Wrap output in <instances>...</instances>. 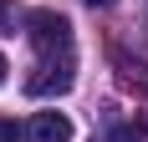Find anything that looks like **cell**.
I'll return each mask as SVG.
<instances>
[{"label":"cell","mask_w":148,"mask_h":142,"mask_svg":"<svg viewBox=\"0 0 148 142\" xmlns=\"http://www.w3.org/2000/svg\"><path fill=\"white\" fill-rule=\"evenodd\" d=\"M26 36H31V46L41 56H72V20L56 15V10H36Z\"/></svg>","instance_id":"obj_1"},{"label":"cell","mask_w":148,"mask_h":142,"mask_svg":"<svg viewBox=\"0 0 148 142\" xmlns=\"http://www.w3.org/2000/svg\"><path fill=\"white\" fill-rule=\"evenodd\" d=\"M72 56H41L36 61V71L26 76V91L31 97H56V91H66L72 86Z\"/></svg>","instance_id":"obj_2"},{"label":"cell","mask_w":148,"mask_h":142,"mask_svg":"<svg viewBox=\"0 0 148 142\" xmlns=\"http://www.w3.org/2000/svg\"><path fill=\"white\" fill-rule=\"evenodd\" d=\"M26 132H31V142H72V122L61 112H36Z\"/></svg>","instance_id":"obj_3"},{"label":"cell","mask_w":148,"mask_h":142,"mask_svg":"<svg viewBox=\"0 0 148 142\" xmlns=\"http://www.w3.org/2000/svg\"><path fill=\"white\" fill-rule=\"evenodd\" d=\"M107 142H138V127H112V132H107Z\"/></svg>","instance_id":"obj_4"},{"label":"cell","mask_w":148,"mask_h":142,"mask_svg":"<svg viewBox=\"0 0 148 142\" xmlns=\"http://www.w3.org/2000/svg\"><path fill=\"white\" fill-rule=\"evenodd\" d=\"M0 30H15V5H5V0H0Z\"/></svg>","instance_id":"obj_5"},{"label":"cell","mask_w":148,"mask_h":142,"mask_svg":"<svg viewBox=\"0 0 148 142\" xmlns=\"http://www.w3.org/2000/svg\"><path fill=\"white\" fill-rule=\"evenodd\" d=\"M0 142H15V122L10 117H0Z\"/></svg>","instance_id":"obj_6"},{"label":"cell","mask_w":148,"mask_h":142,"mask_svg":"<svg viewBox=\"0 0 148 142\" xmlns=\"http://www.w3.org/2000/svg\"><path fill=\"white\" fill-rule=\"evenodd\" d=\"M5 71H10V66H5V56H0V81H5Z\"/></svg>","instance_id":"obj_7"},{"label":"cell","mask_w":148,"mask_h":142,"mask_svg":"<svg viewBox=\"0 0 148 142\" xmlns=\"http://www.w3.org/2000/svg\"><path fill=\"white\" fill-rule=\"evenodd\" d=\"M87 5H112V0H87Z\"/></svg>","instance_id":"obj_8"}]
</instances>
